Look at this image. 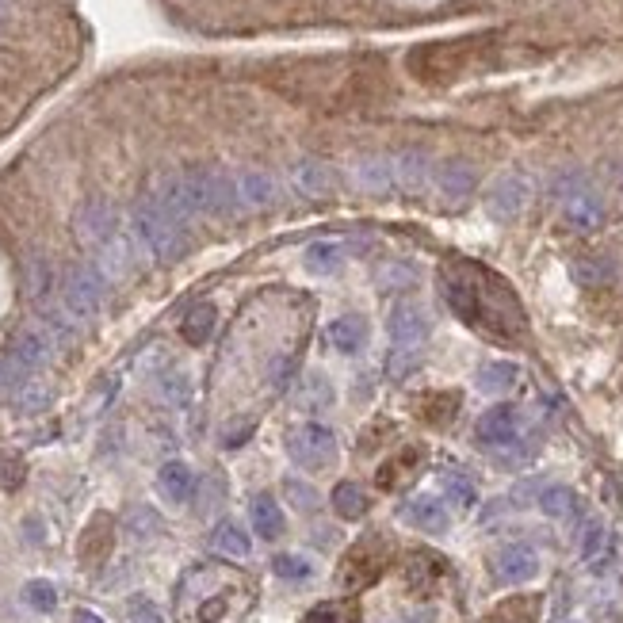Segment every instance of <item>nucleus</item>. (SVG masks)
<instances>
[{"label": "nucleus", "mask_w": 623, "mask_h": 623, "mask_svg": "<svg viewBox=\"0 0 623 623\" xmlns=\"http://www.w3.org/2000/svg\"><path fill=\"white\" fill-rule=\"evenodd\" d=\"M440 295L452 306L455 318L494 337L501 344H516L524 337V306L513 295V287L501 280L497 272L474 264V260H444L440 264Z\"/></svg>", "instance_id": "1"}, {"label": "nucleus", "mask_w": 623, "mask_h": 623, "mask_svg": "<svg viewBox=\"0 0 623 623\" xmlns=\"http://www.w3.org/2000/svg\"><path fill=\"white\" fill-rule=\"evenodd\" d=\"M130 226H134V237H138V245L157 260H176L184 249H188V226H180L176 218L161 207V203H153L150 195L146 199H138L134 203V211H130Z\"/></svg>", "instance_id": "2"}, {"label": "nucleus", "mask_w": 623, "mask_h": 623, "mask_svg": "<svg viewBox=\"0 0 623 623\" xmlns=\"http://www.w3.org/2000/svg\"><path fill=\"white\" fill-rule=\"evenodd\" d=\"M108 280L96 264H73L62 280V306L73 322H92L104 306Z\"/></svg>", "instance_id": "3"}, {"label": "nucleus", "mask_w": 623, "mask_h": 623, "mask_svg": "<svg viewBox=\"0 0 623 623\" xmlns=\"http://www.w3.org/2000/svg\"><path fill=\"white\" fill-rule=\"evenodd\" d=\"M287 455L306 471H322L337 459V432L329 425H318V421H306V425L287 432Z\"/></svg>", "instance_id": "4"}, {"label": "nucleus", "mask_w": 623, "mask_h": 623, "mask_svg": "<svg viewBox=\"0 0 623 623\" xmlns=\"http://www.w3.org/2000/svg\"><path fill=\"white\" fill-rule=\"evenodd\" d=\"M73 230L77 237L85 241L92 253H100V249H108L111 241H119V218H115V207H111L108 199H85L81 207H77V215H73Z\"/></svg>", "instance_id": "5"}, {"label": "nucleus", "mask_w": 623, "mask_h": 623, "mask_svg": "<svg viewBox=\"0 0 623 623\" xmlns=\"http://www.w3.org/2000/svg\"><path fill=\"white\" fill-rule=\"evenodd\" d=\"M528 199H532L528 176L505 172V176H497L494 184H490V192H486V215L494 218V222H513V218L524 215Z\"/></svg>", "instance_id": "6"}, {"label": "nucleus", "mask_w": 623, "mask_h": 623, "mask_svg": "<svg viewBox=\"0 0 623 623\" xmlns=\"http://www.w3.org/2000/svg\"><path fill=\"white\" fill-rule=\"evenodd\" d=\"M562 218H566V226L570 230H578V234H593V230H601L604 222V199L593 188H574L570 195H562Z\"/></svg>", "instance_id": "7"}, {"label": "nucleus", "mask_w": 623, "mask_h": 623, "mask_svg": "<svg viewBox=\"0 0 623 623\" xmlns=\"http://www.w3.org/2000/svg\"><path fill=\"white\" fill-rule=\"evenodd\" d=\"M520 436V409L516 406H494L486 409L474 425V440L486 448H509Z\"/></svg>", "instance_id": "8"}, {"label": "nucleus", "mask_w": 623, "mask_h": 623, "mask_svg": "<svg viewBox=\"0 0 623 623\" xmlns=\"http://www.w3.org/2000/svg\"><path fill=\"white\" fill-rule=\"evenodd\" d=\"M390 337L398 348H417V344L429 341V314L417 306V302H398L394 310H390Z\"/></svg>", "instance_id": "9"}, {"label": "nucleus", "mask_w": 623, "mask_h": 623, "mask_svg": "<svg viewBox=\"0 0 623 623\" xmlns=\"http://www.w3.org/2000/svg\"><path fill=\"white\" fill-rule=\"evenodd\" d=\"M494 574L505 585H524V581H532L539 574V555L528 543H509V547L497 551Z\"/></svg>", "instance_id": "10"}, {"label": "nucleus", "mask_w": 623, "mask_h": 623, "mask_svg": "<svg viewBox=\"0 0 623 623\" xmlns=\"http://www.w3.org/2000/svg\"><path fill=\"white\" fill-rule=\"evenodd\" d=\"M291 184H295V192L306 195V199H329V195L337 192V176L333 169L318 161V157H302L291 165Z\"/></svg>", "instance_id": "11"}, {"label": "nucleus", "mask_w": 623, "mask_h": 623, "mask_svg": "<svg viewBox=\"0 0 623 623\" xmlns=\"http://www.w3.org/2000/svg\"><path fill=\"white\" fill-rule=\"evenodd\" d=\"M578 555L589 570H597V574L608 570V562H612V555H616V543H612V532L604 528V520H589V524L581 528Z\"/></svg>", "instance_id": "12"}, {"label": "nucleus", "mask_w": 623, "mask_h": 623, "mask_svg": "<svg viewBox=\"0 0 623 623\" xmlns=\"http://www.w3.org/2000/svg\"><path fill=\"white\" fill-rule=\"evenodd\" d=\"M402 520L413 524V528H421V532H432V536H440V532H448V524H452V516L448 509L436 501V497L421 494V497H409L406 505H402Z\"/></svg>", "instance_id": "13"}, {"label": "nucleus", "mask_w": 623, "mask_h": 623, "mask_svg": "<svg viewBox=\"0 0 623 623\" xmlns=\"http://www.w3.org/2000/svg\"><path fill=\"white\" fill-rule=\"evenodd\" d=\"M352 180H356L360 192H371V195L390 192V188H394V161H390V157H379V153L360 157V161L352 165Z\"/></svg>", "instance_id": "14"}, {"label": "nucleus", "mask_w": 623, "mask_h": 623, "mask_svg": "<svg viewBox=\"0 0 623 623\" xmlns=\"http://www.w3.org/2000/svg\"><path fill=\"white\" fill-rule=\"evenodd\" d=\"M237 192H241V207L264 211V207L276 203V180L260 169H245L237 172Z\"/></svg>", "instance_id": "15"}, {"label": "nucleus", "mask_w": 623, "mask_h": 623, "mask_svg": "<svg viewBox=\"0 0 623 623\" xmlns=\"http://www.w3.org/2000/svg\"><path fill=\"white\" fill-rule=\"evenodd\" d=\"M436 180H440V195H444L448 203H463V199L474 192V184H478L471 161H448Z\"/></svg>", "instance_id": "16"}, {"label": "nucleus", "mask_w": 623, "mask_h": 623, "mask_svg": "<svg viewBox=\"0 0 623 623\" xmlns=\"http://www.w3.org/2000/svg\"><path fill=\"white\" fill-rule=\"evenodd\" d=\"M429 153H421V150H406L398 161H394V180L406 188V192H425V184H429Z\"/></svg>", "instance_id": "17"}, {"label": "nucleus", "mask_w": 623, "mask_h": 623, "mask_svg": "<svg viewBox=\"0 0 623 623\" xmlns=\"http://www.w3.org/2000/svg\"><path fill=\"white\" fill-rule=\"evenodd\" d=\"M50 352H54V337H50L46 329H27V333H20L16 348H12V356H16L27 371L43 367L46 360H50Z\"/></svg>", "instance_id": "18"}, {"label": "nucleus", "mask_w": 623, "mask_h": 623, "mask_svg": "<svg viewBox=\"0 0 623 623\" xmlns=\"http://www.w3.org/2000/svg\"><path fill=\"white\" fill-rule=\"evenodd\" d=\"M157 486H161V494L169 497L172 505H184V501L195 494V474L188 471L180 459H172V463H165L161 474H157Z\"/></svg>", "instance_id": "19"}, {"label": "nucleus", "mask_w": 623, "mask_h": 623, "mask_svg": "<svg viewBox=\"0 0 623 623\" xmlns=\"http://www.w3.org/2000/svg\"><path fill=\"white\" fill-rule=\"evenodd\" d=\"M211 547H215L218 555H226V559H245L253 551V539H249V532L241 524L222 520L215 532H211Z\"/></svg>", "instance_id": "20"}, {"label": "nucleus", "mask_w": 623, "mask_h": 623, "mask_svg": "<svg viewBox=\"0 0 623 623\" xmlns=\"http://www.w3.org/2000/svg\"><path fill=\"white\" fill-rule=\"evenodd\" d=\"M329 344L348 352V356L360 352L367 344V322L360 314H344V318H337V322L329 325Z\"/></svg>", "instance_id": "21"}, {"label": "nucleus", "mask_w": 623, "mask_h": 623, "mask_svg": "<svg viewBox=\"0 0 623 623\" xmlns=\"http://www.w3.org/2000/svg\"><path fill=\"white\" fill-rule=\"evenodd\" d=\"M253 528L260 539H280L283 536V509L276 505L272 494L253 497Z\"/></svg>", "instance_id": "22"}, {"label": "nucleus", "mask_w": 623, "mask_h": 623, "mask_svg": "<svg viewBox=\"0 0 623 623\" xmlns=\"http://www.w3.org/2000/svg\"><path fill=\"white\" fill-rule=\"evenodd\" d=\"M574 280L581 287H608V283L616 280V260L612 257H581L574 260Z\"/></svg>", "instance_id": "23"}, {"label": "nucleus", "mask_w": 623, "mask_h": 623, "mask_svg": "<svg viewBox=\"0 0 623 623\" xmlns=\"http://www.w3.org/2000/svg\"><path fill=\"white\" fill-rule=\"evenodd\" d=\"M306 268L318 272V276H337L344 268V249L337 241H314L306 249Z\"/></svg>", "instance_id": "24"}, {"label": "nucleus", "mask_w": 623, "mask_h": 623, "mask_svg": "<svg viewBox=\"0 0 623 623\" xmlns=\"http://www.w3.org/2000/svg\"><path fill=\"white\" fill-rule=\"evenodd\" d=\"M27 291L35 302H46V295L54 291V264L46 253H31L27 260Z\"/></svg>", "instance_id": "25"}, {"label": "nucleus", "mask_w": 623, "mask_h": 623, "mask_svg": "<svg viewBox=\"0 0 623 623\" xmlns=\"http://www.w3.org/2000/svg\"><path fill=\"white\" fill-rule=\"evenodd\" d=\"M574 509H578V494L570 486H547L539 494V513L551 520H566V516H574Z\"/></svg>", "instance_id": "26"}, {"label": "nucleus", "mask_w": 623, "mask_h": 623, "mask_svg": "<svg viewBox=\"0 0 623 623\" xmlns=\"http://www.w3.org/2000/svg\"><path fill=\"white\" fill-rule=\"evenodd\" d=\"M516 375L520 371L513 364H482L478 375H474V387L482 390V394H505L516 383Z\"/></svg>", "instance_id": "27"}, {"label": "nucleus", "mask_w": 623, "mask_h": 623, "mask_svg": "<svg viewBox=\"0 0 623 623\" xmlns=\"http://www.w3.org/2000/svg\"><path fill=\"white\" fill-rule=\"evenodd\" d=\"M333 509H337L344 520H356V516L367 513V494L356 482H337V490H333Z\"/></svg>", "instance_id": "28"}, {"label": "nucleus", "mask_w": 623, "mask_h": 623, "mask_svg": "<svg viewBox=\"0 0 623 623\" xmlns=\"http://www.w3.org/2000/svg\"><path fill=\"white\" fill-rule=\"evenodd\" d=\"M211 333H215V306H195L184 322V337L192 344H203Z\"/></svg>", "instance_id": "29"}, {"label": "nucleus", "mask_w": 623, "mask_h": 623, "mask_svg": "<svg viewBox=\"0 0 623 623\" xmlns=\"http://www.w3.org/2000/svg\"><path fill=\"white\" fill-rule=\"evenodd\" d=\"M23 601L31 604L35 612H54V604H58V589H54L50 581H27V585H23Z\"/></svg>", "instance_id": "30"}, {"label": "nucleus", "mask_w": 623, "mask_h": 623, "mask_svg": "<svg viewBox=\"0 0 623 623\" xmlns=\"http://www.w3.org/2000/svg\"><path fill=\"white\" fill-rule=\"evenodd\" d=\"M379 283L387 287V291H406V287H413L417 283V268L413 264H387V268H379Z\"/></svg>", "instance_id": "31"}, {"label": "nucleus", "mask_w": 623, "mask_h": 623, "mask_svg": "<svg viewBox=\"0 0 623 623\" xmlns=\"http://www.w3.org/2000/svg\"><path fill=\"white\" fill-rule=\"evenodd\" d=\"M299 402L306 409H325V406H329V402H333L329 379H322V375H310V379H306V390L299 394Z\"/></svg>", "instance_id": "32"}, {"label": "nucleus", "mask_w": 623, "mask_h": 623, "mask_svg": "<svg viewBox=\"0 0 623 623\" xmlns=\"http://www.w3.org/2000/svg\"><path fill=\"white\" fill-rule=\"evenodd\" d=\"M444 494L452 497L459 509H471L474 505V482L467 478V474H444Z\"/></svg>", "instance_id": "33"}, {"label": "nucleus", "mask_w": 623, "mask_h": 623, "mask_svg": "<svg viewBox=\"0 0 623 623\" xmlns=\"http://www.w3.org/2000/svg\"><path fill=\"white\" fill-rule=\"evenodd\" d=\"M272 566H276V574H280L283 581H306L310 578V562L302 559V555H280Z\"/></svg>", "instance_id": "34"}, {"label": "nucleus", "mask_w": 623, "mask_h": 623, "mask_svg": "<svg viewBox=\"0 0 623 623\" xmlns=\"http://www.w3.org/2000/svg\"><path fill=\"white\" fill-rule=\"evenodd\" d=\"M413 367H417V348H394V352L387 356L390 379H406Z\"/></svg>", "instance_id": "35"}, {"label": "nucleus", "mask_w": 623, "mask_h": 623, "mask_svg": "<svg viewBox=\"0 0 623 623\" xmlns=\"http://www.w3.org/2000/svg\"><path fill=\"white\" fill-rule=\"evenodd\" d=\"M50 402V390L43 383H23V390L16 394V406L20 409H43Z\"/></svg>", "instance_id": "36"}, {"label": "nucleus", "mask_w": 623, "mask_h": 623, "mask_svg": "<svg viewBox=\"0 0 623 623\" xmlns=\"http://www.w3.org/2000/svg\"><path fill=\"white\" fill-rule=\"evenodd\" d=\"M291 371H295V360H291V356H276V360H272V371H268L272 387L276 390L287 387V383H291Z\"/></svg>", "instance_id": "37"}, {"label": "nucleus", "mask_w": 623, "mask_h": 623, "mask_svg": "<svg viewBox=\"0 0 623 623\" xmlns=\"http://www.w3.org/2000/svg\"><path fill=\"white\" fill-rule=\"evenodd\" d=\"M130 623H165V620H161V612H157L150 601H134V608H130Z\"/></svg>", "instance_id": "38"}, {"label": "nucleus", "mask_w": 623, "mask_h": 623, "mask_svg": "<svg viewBox=\"0 0 623 623\" xmlns=\"http://www.w3.org/2000/svg\"><path fill=\"white\" fill-rule=\"evenodd\" d=\"M287 494H291V501H299L302 509H314V505H318V497L310 494L302 482H287Z\"/></svg>", "instance_id": "39"}, {"label": "nucleus", "mask_w": 623, "mask_h": 623, "mask_svg": "<svg viewBox=\"0 0 623 623\" xmlns=\"http://www.w3.org/2000/svg\"><path fill=\"white\" fill-rule=\"evenodd\" d=\"M73 623H104L96 612H88V608H81V612H73Z\"/></svg>", "instance_id": "40"}, {"label": "nucleus", "mask_w": 623, "mask_h": 623, "mask_svg": "<svg viewBox=\"0 0 623 623\" xmlns=\"http://www.w3.org/2000/svg\"><path fill=\"white\" fill-rule=\"evenodd\" d=\"M0 23H4V12H0Z\"/></svg>", "instance_id": "41"}]
</instances>
